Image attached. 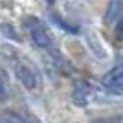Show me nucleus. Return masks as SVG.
Segmentation results:
<instances>
[{
    "mask_svg": "<svg viewBox=\"0 0 123 123\" xmlns=\"http://www.w3.org/2000/svg\"><path fill=\"white\" fill-rule=\"evenodd\" d=\"M26 30L30 31L31 41L35 42L39 48H50L51 46V37H50L48 30L44 28V24H42L39 18L28 17V18H26Z\"/></svg>",
    "mask_w": 123,
    "mask_h": 123,
    "instance_id": "obj_1",
    "label": "nucleus"
},
{
    "mask_svg": "<svg viewBox=\"0 0 123 123\" xmlns=\"http://www.w3.org/2000/svg\"><path fill=\"white\" fill-rule=\"evenodd\" d=\"M103 88L108 94H123V64L114 66L110 72H107L101 79Z\"/></svg>",
    "mask_w": 123,
    "mask_h": 123,
    "instance_id": "obj_2",
    "label": "nucleus"
},
{
    "mask_svg": "<svg viewBox=\"0 0 123 123\" xmlns=\"http://www.w3.org/2000/svg\"><path fill=\"white\" fill-rule=\"evenodd\" d=\"M15 74H17V77H18V81H20L28 90H33V88L37 86L35 74L31 72L26 64H17V66H15Z\"/></svg>",
    "mask_w": 123,
    "mask_h": 123,
    "instance_id": "obj_3",
    "label": "nucleus"
},
{
    "mask_svg": "<svg viewBox=\"0 0 123 123\" xmlns=\"http://www.w3.org/2000/svg\"><path fill=\"white\" fill-rule=\"evenodd\" d=\"M0 123H31L28 118H24L22 114L13 112V110H6L0 114Z\"/></svg>",
    "mask_w": 123,
    "mask_h": 123,
    "instance_id": "obj_4",
    "label": "nucleus"
},
{
    "mask_svg": "<svg viewBox=\"0 0 123 123\" xmlns=\"http://www.w3.org/2000/svg\"><path fill=\"white\" fill-rule=\"evenodd\" d=\"M51 18H53V22H55V24H59V26H61L62 30L72 31V33H75V31H77V28H75V26H70L68 22H64V20H62V18H61L59 15H51Z\"/></svg>",
    "mask_w": 123,
    "mask_h": 123,
    "instance_id": "obj_5",
    "label": "nucleus"
},
{
    "mask_svg": "<svg viewBox=\"0 0 123 123\" xmlns=\"http://www.w3.org/2000/svg\"><path fill=\"white\" fill-rule=\"evenodd\" d=\"M119 11V0H112V4L108 7V13H107V22H112V15Z\"/></svg>",
    "mask_w": 123,
    "mask_h": 123,
    "instance_id": "obj_6",
    "label": "nucleus"
},
{
    "mask_svg": "<svg viewBox=\"0 0 123 123\" xmlns=\"http://www.w3.org/2000/svg\"><path fill=\"white\" fill-rule=\"evenodd\" d=\"M0 30L6 33V37H9V39H15V41H18V35H17V31H15V30H11L9 24H2V26H0Z\"/></svg>",
    "mask_w": 123,
    "mask_h": 123,
    "instance_id": "obj_7",
    "label": "nucleus"
},
{
    "mask_svg": "<svg viewBox=\"0 0 123 123\" xmlns=\"http://www.w3.org/2000/svg\"><path fill=\"white\" fill-rule=\"evenodd\" d=\"M116 33H118V37H119V39L123 41V20L118 24V28H116Z\"/></svg>",
    "mask_w": 123,
    "mask_h": 123,
    "instance_id": "obj_8",
    "label": "nucleus"
},
{
    "mask_svg": "<svg viewBox=\"0 0 123 123\" xmlns=\"http://www.w3.org/2000/svg\"><path fill=\"white\" fill-rule=\"evenodd\" d=\"M4 98H6V86L2 83V79H0V99H4Z\"/></svg>",
    "mask_w": 123,
    "mask_h": 123,
    "instance_id": "obj_9",
    "label": "nucleus"
},
{
    "mask_svg": "<svg viewBox=\"0 0 123 123\" xmlns=\"http://www.w3.org/2000/svg\"><path fill=\"white\" fill-rule=\"evenodd\" d=\"M46 2H48V4H53V2H55V0H46Z\"/></svg>",
    "mask_w": 123,
    "mask_h": 123,
    "instance_id": "obj_10",
    "label": "nucleus"
}]
</instances>
